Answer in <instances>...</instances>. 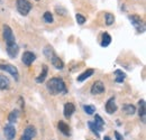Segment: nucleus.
I'll return each instance as SVG.
<instances>
[{"label": "nucleus", "mask_w": 146, "mask_h": 140, "mask_svg": "<svg viewBox=\"0 0 146 140\" xmlns=\"http://www.w3.org/2000/svg\"><path fill=\"white\" fill-rule=\"evenodd\" d=\"M105 19H106V25L107 26H111L115 22V16L111 13H106L105 14Z\"/></svg>", "instance_id": "obj_25"}, {"label": "nucleus", "mask_w": 146, "mask_h": 140, "mask_svg": "<svg viewBox=\"0 0 146 140\" xmlns=\"http://www.w3.org/2000/svg\"><path fill=\"white\" fill-rule=\"evenodd\" d=\"M93 74H94V70H93V69H87L83 73H81V74L76 77V81H78V82H83V81H86L87 79H89L90 76H92Z\"/></svg>", "instance_id": "obj_12"}, {"label": "nucleus", "mask_w": 146, "mask_h": 140, "mask_svg": "<svg viewBox=\"0 0 146 140\" xmlns=\"http://www.w3.org/2000/svg\"><path fill=\"white\" fill-rule=\"evenodd\" d=\"M35 1H40V0H35Z\"/></svg>", "instance_id": "obj_33"}, {"label": "nucleus", "mask_w": 146, "mask_h": 140, "mask_svg": "<svg viewBox=\"0 0 146 140\" xmlns=\"http://www.w3.org/2000/svg\"><path fill=\"white\" fill-rule=\"evenodd\" d=\"M138 104H139V109H138V114H139V118L142 119L143 122H145V117H146V104H145V100H139L138 101Z\"/></svg>", "instance_id": "obj_17"}, {"label": "nucleus", "mask_w": 146, "mask_h": 140, "mask_svg": "<svg viewBox=\"0 0 146 140\" xmlns=\"http://www.w3.org/2000/svg\"><path fill=\"white\" fill-rule=\"evenodd\" d=\"M113 74L116 75V82L117 83H123L126 79V74L121 70H116L113 72Z\"/></svg>", "instance_id": "obj_23"}, {"label": "nucleus", "mask_w": 146, "mask_h": 140, "mask_svg": "<svg viewBox=\"0 0 146 140\" xmlns=\"http://www.w3.org/2000/svg\"><path fill=\"white\" fill-rule=\"evenodd\" d=\"M115 137H116V139L117 140H124V138H123V136L118 132V131H115Z\"/></svg>", "instance_id": "obj_31"}, {"label": "nucleus", "mask_w": 146, "mask_h": 140, "mask_svg": "<svg viewBox=\"0 0 146 140\" xmlns=\"http://www.w3.org/2000/svg\"><path fill=\"white\" fill-rule=\"evenodd\" d=\"M105 90H106L105 84H104L101 81H96V82H93V84H92L90 92H91V94H93V95H97V94L104 93Z\"/></svg>", "instance_id": "obj_7"}, {"label": "nucleus", "mask_w": 146, "mask_h": 140, "mask_svg": "<svg viewBox=\"0 0 146 140\" xmlns=\"http://www.w3.org/2000/svg\"><path fill=\"white\" fill-rule=\"evenodd\" d=\"M57 127H58V130L64 135V136H70L71 135V131H70V127L69 124L62 120H60L58 123H57Z\"/></svg>", "instance_id": "obj_13"}, {"label": "nucleus", "mask_w": 146, "mask_h": 140, "mask_svg": "<svg viewBox=\"0 0 146 140\" xmlns=\"http://www.w3.org/2000/svg\"><path fill=\"white\" fill-rule=\"evenodd\" d=\"M19 52V47L17 44H14V45H10V46H7V54L9 55V57L11 58H15Z\"/></svg>", "instance_id": "obj_18"}, {"label": "nucleus", "mask_w": 146, "mask_h": 140, "mask_svg": "<svg viewBox=\"0 0 146 140\" xmlns=\"http://www.w3.org/2000/svg\"><path fill=\"white\" fill-rule=\"evenodd\" d=\"M93 125H94V128L97 129L98 132H100V131L104 130L105 121L102 120V118H101L99 114H96V116H94V122H93Z\"/></svg>", "instance_id": "obj_15"}, {"label": "nucleus", "mask_w": 146, "mask_h": 140, "mask_svg": "<svg viewBox=\"0 0 146 140\" xmlns=\"http://www.w3.org/2000/svg\"><path fill=\"white\" fill-rule=\"evenodd\" d=\"M43 53H44L45 57H46V58H48V59H51L54 55H56L55 52H54V48H53L51 45H46V46L44 47V50H43Z\"/></svg>", "instance_id": "obj_20"}, {"label": "nucleus", "mask_w": 146, "mask_h": 140, "mask_svg": "<svg viewBox=\"0 0 146 140\" xmlns=\"http://www.w3.org/2000/svg\"><path fill=\"white\" fill-rule=\"evenodd\" d=\"M47 73H48V66L45 65V64H43L42 65V72H40V74L37 76L36 80H35L36 83H43L45 81L46 76H47Z\"/></svg>", "instance_id": "obj_14"}, {"label": "nucleus", "mask_w": 146, "mask_h": 140, "mask_svg": "<svg viewBox=\"0 0 146 140\" xmlns=\"http://www.w3.org/2000/svg\"><path fill=\"white\" fill-rule=\"evenodd\" d=\"M18 117H19V111H18V110H13V111L9 113V116H8V121H9L10 123L17 122Z\"/></svg>", "instance_id": "obj_24"}, {"label": "nucleus", "mask_w": 146, "mask_h": 140, "mask_svg": "<svg viewBox=\"0 0 146 140\" xmlns=\"http://www.w3.org/2000/svg\"><path fill=\"white\" fill-rule=\"evenodd\" d=\"M128 19L130 20L131 25L134 26V28L136 29V32L138 34H143L145 32V24L143 21V19L138 15H129Z\"/></svg>", "instance_id": "obj_2"}, {"label": "nucleus", "mask_w": 146, "mask_h": 140, "mask_svg": "<svg viewBox=\"0 0 146 140\" xmlns=\"http://www.w3.org/2000/svg\"><path fill=\"white\" fill-rule=\"evenodd\" d=\"M75 19H76V21H78L79 25H83L86 22V20H87V18L84 17L82 14H76L75 15Z\"/></svg>", "instance_id": "obj_28"}, {"label": "nucleus", "mask_w": 146, "mask_h": 140, "mask_svg": "<svg viewBox=\"0 0 146 140\" xmlns=\"http://www.w3.org/2000/svg\"><path fill=\"white\" fill-rule=\"evenodd\" d=\"M46 88L47 91L52 94V95H56V94H65L68 93V90H66V85L63 81L62 77H58V76H55L52 77L51 80L47 81L46 83Z\"/></svg>", "instance_id": "obj_1"}, {"label": "nucleus", "mask_w": 146, "mask_h": 140, "mask_svg": "<svg viewBox=\"0 0 146 140\" xmlns=\"http://www.w3.org/2000/svg\"><path fill=\"white\" fill-rule=\"evenodd\" d=\"M16 8L21 16H27L28 13L32 10L33 6L28 0H16Z\"/></svg>", "instance_id": "obj_3"}, {"label": "nucleus", "mask_w": 146, "mask_h": 140, "mask_svg": "<svg viewBox=\"0 0 146 140\" xmlns=\"http://www.w3.org/2000/svg\"><path fill=\"white\" fill-rule=\"evenodd\" d=\"M123 111L127 116H133L136 112V106L134 104H130V103H126V104L123 105Z\"/></svg>", "instance_id": "obj_19"}, {"label": "nucleus", "mask_w": 146, "mask_h": 140, "mask_svg": "<svg viewBox=\"0 0 146 140\" xmlns=\"http://www.w3.org/2000/svg\"><path fill=\"white\" fill-rule=\"evenodd\" d=\"M35 59H36V55H35L34 53L29 52V51L24 52L23 56H21V62H23L26 66H31V65L34 63Z\"/></svg>", "instance_id": "obj_6"}, {"label": "nucleus", "mask_w": 146, "mask_h": 140, "mask_svg": "<svg viewBox=\"0 0 146 140\" xmlns=\"http://www.w3.org/2000/svg\"><path fill=\"white\" fill-rule=\"evenodd\" d=\"M2 36H3V39H5L7 46L16 44V38H15L14 33H13V29L8 25H3V27H2Z\"/></svg>", "instance_id": "obj_4"}, {"label": "nucleus", "mask_w": 146, "mask_h": 140, "mask_svg": "<svg viewBox=\"0 0 146 140\" xmlns=\"http://www.w3.org/2000/svg\"><path fill=\"white\" fill-rule=\"evenodd\" d=\"M36 135V129L34 125H28L26 127V129L24 130L21 140H32Z\"/></svg>", "instance_id": "obj_8"}, {"label": "nucleus", "mask_w": 146, "mask_h": 140, "mask_svg": "<svg viewBox=\"0 0 146 140\" xmlns=\"http://www.w3.org/2000/svg\"><path fill=\"white\" fill-rule=\"evenodd\" d=\"M110 43H111V36L107 32H105L102 34V37H101V46L102 47H108Z\"/></svg>", "instance_id": "obj_21"}, {"label": "nucleus", "mask_w": 146, "mask_h": 140, "mask_svg": "<svg viewBox=\"0 0 146 140\" xmlns=\"http://www.w3.org/2000/svg\"><path fill=\"white\" fill-rule=\"evenodd\" d=\"M83 110L86 111L87 114L91 116V114H93V113L96 112V106H94V105H91V104H87L83 106Z\"/></svg>", "instance_id": "obj_27"}, {"label": "nucleus", "mask_w": 146, "mask_h": 140, "mask_svg": "<svg viewBox=\"0 0 146 140\" xmlns=\"http://www.w3.org/2000/svg\"><path fill=\"white\" fill-rule=\"evenodd\" d=\"M104 140H110V138H109V137H108V136H106V137L104 138Z\"/></svg>", "instance_id": "obj_32"}, {"label": "nucleus", "mask_w": 146, "mask_h": 140, "mask_svg": "<svg viewBox=\"0 0 146 140\" xmlns=\"http://www.w3.org/2000/svg\"><path fill=\"white\" fill-rule=\"evenodd\" d=\"M43 18H44V20H45L47 24H52V22L54 21L53 14H52L51 11H46V13H44V15H43Z\"/></svg>", "instance_id": "obj_26"}, {"label": "nucleus", "mask_w": 146, "mask_h": 140, "mask_svg": "<svg viewBox=\"0 0 146 140\" xmlns=\"http://www.w3.org/2000/svg\"><path fill=\"white\" fill-rule=\"evenodd\" d=\"M55 10H56V13H57V14H60L61 16H66V10H65V9H63V8H61V7H60V8H58V7H56V8H55Z\"/></svg>", "instance_id": "obj_30"}, {"label": "nucleus", "mask_w": 146, "mask_h": 140, "mask_svg": "<svg viewBox=\"0 0 146 140\" xmlns=\"http://www.w3.org/2000/svg\"><path fill=\"white\" fill-rule=\"evenodd\" d=\"M50 61H51L52 65L54 66L56 70H63V67H64V63H63V61H62L57 55H54Z\"/></svg>", "instance_id": "obj_16"}, {"label": "nucleus", "mask_w": 146, "mask_h": 140, "mask_svg": "<svg viewBox=\"0 0 146 140\" xmlns=\"http://www.w3.org/2000/svg\"><path fill=\"white\" fill-rule=\"evenodd\" d=\"M105 109H106V112L109 113V114H113L116 111H117V104H116V99L115 96L110 98L109 100L106 102V105H105Z\"/></svg>", "instance_id": "obj_9"}, {"label": "nucleus", "mask_w": 146, "mask_h": 140, "mask_svg": "<svg viewBox=\"0 0 146 140\" xmlns=\"http://www.w3.org/2000/svg\"><path fill=\"white\" fill-rule=\"evenodd\" d=\"M88 125H89L90 130H91L92 132L96 135V137H97V138H99V137H100V135H99V132L97 131V129L94 128V125H93V122H92V121H88Z\"/></svg>", "instance_id": "obj_29"}, {"label": "nucleus", "mask_w": 146, "mask_h": 140, "mask_svg": "<svg viewBox=\"0 0 146 140\" xmlns=\"http://www.w3.org/2000/svg\"><path fill=\"white\" fill-rule=\"evenodd\" d=\"M3 133H5V137H6L7 140H13L15 138V136H16V129H15V127L11 123H9V124H7L5 127Z\"/></svg>", "instance_id": "obj_10"}, {"label": "nucleus", "mask_w": 146, "mask_h": 140, "mask_svg": "<svg viewBox=\"0 0 146 140\" xmlns=\"http://www.w3.org/2000/svg\"><path fill=\"white\" fill-rule=\"evenodd\" d=\"M9 85H10L9 79L5 75H0V90H7L9 88Z\"/></svg>", "instance_id": "obj_22"}, {"label": "nucleus", "mask_w": 146, "mask_h": 140, "mask_svg": "<svg viewBox=\"0 0 146 140\" xmlns=\"http://www.w3.org/2000/svg\"><path fill=\"white\" fill-rule=\"evenodd\" d=\"M0 70L8 72L16 81L19 80V72L16 66H14V65H11V64H0Z\"/></svg>", "instance_id": "obj_5"}, {"label": "nucleus", "mask_w": 146, "mask_h": 140, "mask_svg": "<svg viewBox=\"0 0 146 140\" xmlns=\"http://www.w3.org/2000/svg\"><path fill=\"white\" fill-rule=\"evenodd\" d=\"M74 112H75V106H74L73 103L68 102V103L64 104V111H63V113H64V117H65L66 119L71 118Z\"/></svg>", "instance_id": "obj_11"}]
</instances>
